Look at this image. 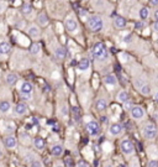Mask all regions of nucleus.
Returning <instances> with one entry per match:
<instances>
[{"instance_id":"45","label":"nucleus","mask_w":158,"mask_h":167,"mask_svg":"<svg viewBox=\"0 0 158 167\" xmlns=\"http://www.w3.org/2000/svg\"><path fill=\"white\" fill-rule=\"evenodd\" d=\"M56 167H63V166H56Z\"/></svg>"},{"instance_id":"8","label":"nucleus","mask_w":158,"mask_h":167,"mask_svg":"<svg viewBox=\"0 0 158 167\" xmlns=\"http://www.w3.org/2000/svg\"><path fill=\"white\" fill-rule=\"evenodd\" d=\"M4 143H5V146L8 147V148H15V147L18 146V139L15 136H13V135L5 137Z\"/></svg>"},{"instance_id":"10","label":"nucleus","mask_w":158,"mask_h":167,"mask_svg":"<svg viewBox=\"0 0 158 167\" xmlns=\"http://www.w3.org/2000/svg\"><path fill=\"white\" fill-rule=\"evenodd\" d=\"M32 89H34V87H32V84L30 83V82H24V83L21 84V87H20L21 94H31Z\"/></svg>"},{"instance_id":"47","label":"nucleus","mask_w":158,"mask_h":167,"mask_svg":"<svg viewBox=\"0 0 158 167\" xmlns=\"http://www.w3.org/2000/svg\"><path fill=\"white\" fill-rule=\"evenodd\" d=\"M82 1H85V0H82Z\"/></svg>"},{"instance_id":"28","label":"nucleus","mask_w":158,"mask_h":167,"mask_svg":"<svg viewBox=\"0 0 158 167\" xmlns=\"http://www.w3.org/2000/svg\"><path fill=\"white\" fill-rule=\"evenodd\" d=\"M4 127H5V129H4V130H5V132H14V131H15V129H16V126H15L14 123H6Z\"/></svg>"},{"instance_id":"36","label":"nucleus","mask_w":158,"mask_h":167,"mask_svg":"<svg viewBox=\"0 0 158 167\" xmlns=\"http://www.w3.org/2000/svg\"><path fill=\"white\" fill-rule=\"evenodd\" d=\"M78 167H88V164H87L85 161H79Z\"/></svg>"},{"instance_id":"13","label":"nucleus","mask_w":158,"mask_h":167,"mask_svg":"<svg viewBox=\"0 0 158 167\" xmlns=\"http://www.w3.org/2000/svg\"><path fill=\"white\" fill-rule=\"evenodd\" d=\"M104 83L106 84V85L114 87V85L118 84V79H116V77L114 74H108V76L104 77Z\"/></svg>"},{"instance_id":"12","label":"nucleus","mask_w":158,"mask_h":167,"mask_svg":"<svg viewBox=\"0 0 158 167\" xmlns=\"http://www.w3.org/2000/svg\"><path fill=\"white\" fill-rule=\"evenodd\" d=\"M55 56H56V58L59 60V61L64 60L66 56H67V51H66V48H64V47H57V48L55 50Z\"/></svg>"},{"instance_id":"46","label":"nucleus","mask_w":158,"mask_h":167,"mask_svg":"<svg viewBox=\"0 0 158 167\" xmlns=\"http://www.w3.org/2000/svg\"><path fill=\"white\" fill-rule=\"evenodd\" d=\"M0 156H1V151H0Z\"/></svg>"},{"instance_id":"26","label":"nucleus","mask_w":158,"mask_h":167,"mask_svg":"<svg viewBox=\"0 0 158 167\" xmlns=\"http://www.w3.org/2000/svg\"><path fill=\"white\" fill-rule=\"evenodd\" d=\"M115 25H116V27H118V29H124L126 26V19L125 18H121V16H118L115 19Z\"/></svg>"},{"instance_id":"4","label":"nucleus","mask_w":158,"mask_h":167,"mask_svg":"<svg viewBox=\"0 0 158 167\" xmlns=\"http://www.w3.org/2000/svg\"><path fill=\"white\" fill-rule=\"evenodd\" d=\"M85 129H87V131H88V134H89L90 136H97L99 134V131H100V126H99L98 123L94 121V120L88 121L87 125H85Z\"/></svg>"},{"instance_id":"1","label":"nucleus","mask_w":158,"mask_h":167,"mask_svg":"<svg viewBox=\"0 0 158 167\" xmlns=\"http://www.w3.org/2000/svg\"><path fill=\"white\" fill-rule=\"evenodd\" d=\"M92 56H93L95 60H98V61L105 60V58L108 57V50H106L105 45L101 43V42L97 43V45L92 48Z\"/></svg>"},{"instance_id":"41","label":"nucleus","mask_w":158,"mask_h":167,"mask_svg":"<svg viewBox=\"0 0 158 167\" xmlns=\"http://www.w3.org/2000/svg\"><path fill=\"white\" fill-rule=\"evenodd\" d=\"M101 121H103V123H106V121H108V118H106V116H103V118H101Z\"/></svg>"},{"instance_id":"43","label":"nucleus","mask_w":158,"mask_h":167,"mask_svg":"<svg viewBox=\"0 0 158 167\" xmlns=\"http://www.w3.org/2000/svg\"><path fill=\"white\" fill-rule=\"evenodd\" d=\"M62 113H63V114H64V115H66V114H67V108H66V106H64V108H63V109H62Z\"/></svg>"},{"instance_id":"25","label":"nucleus","mask_w":158,"mask_h":167,"mask_svg":"<svg viewBox=\"0 0 158 167\" xmlns=\"http://www.w3.org/2000/svg\"><path fill=\"white\" fill-rule=\"evenodd\" d=\"M51 152L55 156H61L63 154V147L61 146V145H55V146H52V148H51Z\"/></svg>"},{"instance_id":"7","label":"nucleus","mask_w":158,"mask_h":167,"mask_svg":"<svg viewBox=\"0 0 158 167\" xmlns=\"http://www.w3.org/2000/svg\"><path fill=\"white\" fill-rule=\"evenodd\" d=\"M64 27L69 32H76L77 29H78V22L74 18H68L64 22Z\"/></svg>"},{"instance_id":"23","label":"nucleus","mask_w":158,"mask_h":167,"mask_svg":"<svg viewBox=\"0 0 158 167\" xmlns=\"http://www.w3.org/2000/svg\"><path fill=\"white\" fill-rule=\"evenodd\" d=\"M37 21H39V24L41 25V26H46V25L48 24V18H47L46 14L41 13L39 16H37Z\"/></svg>"},{"instance_id":"38","label":"nucleus","mask_w":158,"mask_h":167,"mask_svg":"<svg viewBox=\"0 0 158 167\" xmlns=\"http://www.w3.org/2000/svg\"><path fill=\"white\" fill-rule=\"evenodd\" d=\"M21 97L25 99V100H30L31 99V97H30V94H21Z\"/></svg>"},{"instance_id":"32","label":"nucleus","mask_w":158,"mask_h":167,"mask_svg":"<svg viewBox=\"0 0 158 167\" xmlns=\"http://www.w3.org/2000/svg\"><path fill=\"white\" fill-rule=\"evenodd\" d=\"M120 58L122 62H129V60H130V57L126 53H120Z\"/></svg>"},{"instance_id":"37","label":"nucleus","mask_w":158,"mask_h":167,"mask_svg":"<svg viewBox=\"0 0 158 167\" xmlns=\"http://www.w3.org/2000/svg\"><path fill=\"white\" fill-rule=\"evenodd\" d=\"M5 8H6V5H5L3 1H0V13H3V11L5 10Z\"/></svg>"},{"instance_id":"14","label":"nucleus","mask_w":158,"mask_h":167,"mask_svg":"<svg viewBox=\"0 0 158 167\" xmlns=\"http://www.w3.org/2000/svg\"><path fill=\"white\" fill-rule=\"evenodd\" d=\"M89 67H90V61H89L88 58H82L78 62V69L79 71H82V72L89 69Z\"/></svg>"},{"instance_id":"44","label":"nucleus","mask_w":158,"mask_h":167,"mask_svg":"<svg viewBox=\"0 0 158 167\" xmlns=\"http://www.w3.org/2000/svg\"><path fill=\"white\" fill-rule=\"evenodd\" d=\"M155 100H156V102L158 103V92L156 93V94H155Z\"/></svg>"},{"instance_id":"31","label":"nucleus","mask_w":158,"mask_h":167,"mask_svg":"<svg viewBox=\"0 0 158 167\" xmlns=\"http://www.w3.org/2000/svg\"><path fill=\"white\" fill-rule=\"evenodd\" d=\"M124 104V109L125 110H131V108H132V103L130 102V99L129 100H126L125 103H122Z\"/></svg>"},{"instance_id":"3","label":"nucleus","mask_w":158,"mask_h":167,"mask_svg":"<svg viewBox=\"0 0 158 167\" xmlns=\"http://www.w3.org/2000/svg\"><path fill=\"white\" fill-rule=\"evenodd\" d=\"M87 24H88V27L92 31H95V32L100 31L103 29V20H101V18L98 16V15H93V16L88 18Z\"/></svg>"},{"instance_id":"6","label":"nucleus","mask_w":158,"mask_h":167,"mask_svg":"<svg viewBox=\"0 0 158 167\" xmlns=\"http://www.w3.org/2000/svg\"><path fill=\"white\" fill-rule=\"evenodd\" d=\"M121 151L125 155H131L135 151V146H134V144L130 140H127V139L126 140H122L121 141Z\"/></svg>"},{"instance_id":"42","label":"nucleus","mask_w":158,"mask_h":167,"mask_svg":"<svg viewBox=\"0 0 158 167\" xmlns=\"http://www.w3.org/2000/svg\"><path fill=\"white\" fill-rule=\"evenodd\" d=\"M153 16H155V19H156V20H158V10L155 11V15H153Z\"/></svg>"},{"instance_id":"48","label":"nucleus","mask_w":158,"mask_h":167,"mask_svg":"<svg viewBox=\"0 0 158 167\" xmlns=\"http://www.w3.org/2000/svg\"><path fill=\"white\" fill-rule=\"evenodd\" d=\"M108 167H111V166H108Z\"/></svg>"},{"instance_id":"33","label":"nucleus","mask_w":158,"mask_h":167,"mask_svg":"<svg viewBox=\"0 0 158 167\" xmlns=\"http://www.w3.org/2000/svg\"><path fill=\"white\" fill-rule=\"evenodd\" d=\"M147 167H158V161L157 160H151L148 162V166Z\"/></svg>"},{"instance_id":"22","label":"nucleus","mask_w":158,"mask_h":167,"mask_svg":"<svg viewBox=\"0 0 158 167\" xmlns=\"http://www.w3.org/2000/svg\"><path fill=\"white\" fill-rule=\"evenodd\" d=\"M34 145H35L36 148L42 150V148H45V140L42 137H35L34 139Z\"/></svg>"},{"instance_id":"24","label":"nucleus","mask_w":158,"mask_h":167,"mask_svg":"<svg viewBox=\"0 0 158 167\" xmlns=\"http://www.w3.org/2000/svg\"><path fill=\"white\" fill-rule=\"evenodd\" d=\"M148 9L146 8V6H143V8H141L140 9V13H138V16H140V19L141 20H146L147 18H148Z\"/></svg>"},{"instance_id":"40","label":"nucleus","mask_w":158,"mask_h":167,"mask_svg":"<svg viewBox=\"0 0 158 167\" xmlns=\"http://www.w3.org/2000/svg\"><path fill=\"white\" fill-rule=\"evenodd\" d=\"M150 1H151V4L153 6H158V0H150Z\"/></svg>"},{"instance_id":"21","label":"nucleus","mask_w":158,"mask_h":167,"mask_svg":"<svg viewBox=\"0 0 158 167\" xmlns=\"http://www.w3.org/2000/svg\"><path fill=\"white\" fill-rule=\"evenodd\" d=\"M118 100L120 103H125L126 100H129V93L126 90H121L118 94Z\"/></svg>"},{"instance_id":"29","label":"nucleus","mask_w":158,"mask_h":167,"mask_svg":"<svg viewBox=\"0 0 158 167\" xmlns=\"http://www.w3.org/2000/svg\"><path fill=\"white\" fill-rule=\"evenodd\" d=\"M40 45L39 43H34L31 47H30V52L32 53V55H39V52H40Z\"/></svg>"},{"instance_id":"9","label":"nucleus","mask_w":158,"mask_h":167,"mask_svg":"<svg viewBox=\"0 0 158 167\" xmlns=\"http://www.w3.org/2000/svg\"><path fill=\"white\" fill-rule=\"evenodd\" d=\"M122 130H124L122 125H120L118 123L113 124V125L110 126V129H109V131H110V134H111L113 136H118V135H121Z\"/></svg>"},{"instance_id":"20","label":"nucleus","mask_w":158,"mask_h":167,"mask_svg":"<svg viewBox=\"0 0 158 167\" xmlns=\"http://www.w3.org/2000/svg\"><path fill=\"white\" fill-rule=\"evenodd\" d=\"M138 89H140V92H141L143 95H150V94H151V87H150L148 84L143 83L142 85L138 87Z\"/></svg>"},{"instance_id":"27","label":"nucleus","mask_w":158,"mask_h":167,"mask_svg":"<svg viewBox=\"0 0 158 167\" xmlns=\"http://www.w3.org/2000/svg\"><path fill=\"white\" fill-rule=\"evenodd\" d=\"M31 13H32V6L30 4H24L22 5V14L25 16H29V15H31Z\"/></svg>"},{"instance_id":"5","label":"nucleus","mask_w":158,"mask_h":167,"mask_svg":"<svg viewBox=\"0 0 158 167\" xmlns=\"http://www.w3.org/2000/svg\"><path fill=\"white\" fill-rule=\"evenodd\" d=\"M145 115H146V111H145V109L142 106H140V105H132V108H131V116L134 119L141 120Z\"/></svg>"},{"instance_id":"30","label":"nucleus","mask_w":158,"mask_h":167,"mask_svg":"<svg viewBox=\"0 0 158 167\" xmlns=\"http://www.w3.org/2000/svg\"><path fill=\"white\" fill-rule=\"evenodd\" d=\"M30 167H43V165H42V162L39 161V160H34V161H31Z\"/></svg>"},{"instance_id":"35","label":"nucleus","mask_w":158,"mask_h":167,"mask_svg":"<svg viewBox=\"0 0 158 167\" xmlns=\"http://www.w3.org/2000/svg\"><path fill=\"white\" fill-rule=\"evenodd\" d=\"M152 29H153L156 32H158V20H156L155 22H153V25H152Z\"/></svg>"},{"instance_id":"18","label":"nucleus","mask_w":158,"mask_h":167,"mask_svg":"<svg viewBox=\"0 0 158 167\" xmlns=\"http://www.w3.org/2000/svg\"><path fill=\"white\" fill-rule=\"evenodd\" d=\"M95 106H97L98 111H103V110H105L108 108V103H106L105 99H98L97 103H95Z\"/></svg>"},{"instance_id":"17","label":"nucleus","mask_w":158,"mask_h":167,"mask_svg":"<svg viewBox=\"0 0 158 167\" xmlns=\"http://www.w3.org/2000/svg\"><path fill=\"white\" fill-rule=\"evenodd\" d=\"M5 81H6V83L9 84V85H14L18 82V76L15 73H8Z\"/></svg>"},{"instance_id":"39","label":"nucleus","mask_w":158,"mask_h":167,"mask_svg":"<svg viewBox=\"0 0 158 167\" xmlns=\"http://www.w3.org/2000/svg\"><path fill=\"white\" fill-rule=\"evenodd\" d=\"M145 26H146V24L143 22V20H142V22H137V24H136V27H138V29H140V27H145Z\"/></svg>"},{"instance_id":"11","label":"nucleus","mask_w":158,"mask_h":167,"mask_svg":"<svg viewBox=\"0 0 158 167\" xmlns=\"http://www.w3.org/2000/svg\"><path fill=\"white\" fill-rule=\"evenodd\" d=\"M27 32H29V35H30L32 39H39L40 36H41V31H40V29L37 27V26H35V25H31V26L29 27Z\"/></svg>"},{"instance_id":"16","label":"nucleus","mask_w":158,"mask_h":167,"mask_svg":"<svg viewBox=\"0 0 158 167\" xmlns=\"http://www.w3.org/2000/svg\"><path fill=\"white\" fill-rule=\"evenodd\" d=\"M10 109H11L10 102H8V100H3V102H0V113L6 114V113L10 111Z\"/></svg>"},{"instance_id":"15","label":"nucleus","mask_w":158,"mask_h":167,"mask_svg":"<svg viewBox=\"0 0 158 167\" xmlns=\"http://www.w3.org/2000/svg\"><path fill=\"white\" fill-rule=\"evenodd\" d=\"M15 113L18 115H25L27 113V105L25 103H19L15 105Z\"/></svg>"},{"instance_id":"34","label":"nucleus","mask_w":158,"mask_h":167,"mask_svg":"<svg viewBox=\"0 0 158 167\" xmlns=\"http://www.w3.org/2000/svg\"><path fill=\"white\" fill-rule=\"evenodd\" d=\"M79 15H80V18H83V19H84V18H87V16H88V13H87L85 10L80 9V10H79Z\"/></svg>"},{"instance_id":"19","label":"nucleus","mask_w":158,"mask_h":167,"mask_svg":"<svg viewBox=\"0 0 158 167\" xmlns=\"http://www.w3.org/2000/svg\"><path fill=\"white\" fill-rule=\"evenodd\" d=\"M10 52V45L8 42H0V56L8 55Z\"/></svg>"},{"instance_id":"2","label":"nucleus","mask_w":158,"mask_h":167,"mask_svg":"<svg viewBox=\"0 0 158 167\" xmlns=\"http://www.w3.org/2000/svg\"><path fill=\"white\" fill-rule=\"evenodd\" d=\"M142 134H143V136L146 139L152 140V139H155L158 135L157 126L155 125V124H152V123H148V124H146V125L142 127Z\"/></svg>"}]
</instances>
